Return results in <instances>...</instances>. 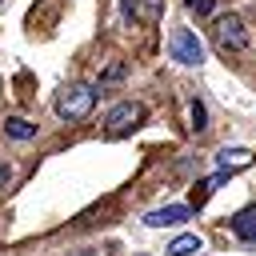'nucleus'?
Here are the masks:
<instances>
[{
	"mask_svg": "<svg viewBox=\"0 0 256 256\" xmlns=\"http://www.w3.org/2000/svg\"><path fill=\"white\" fill-rule=\"evenodd\" d=\"M120 76H124V64H112V68H108L100 80H120Z\"/></svg>",
	"mask_w": 256,
	"mask_h": 256,
	"instance_id": "obj_13",
	"label": "nucleus"
},
{
	"mask_svg": "<svg viewBox=\"0 0 256 256\" xmlns=\"http://www.w3.org/2000/svg\"><path fill=\"white\" fill-rule=\"evenodd\" d=\"M144 116H148V108L140 104V100H120L108 116H104V136H128V132H136L140 124H144Z\"/></svg>",
	"mask_w": 256,
	"mask_h": 256,
	"instance_id": "obj_2",
	"label": "nucleus"
},
{
	"mask_svg": "<svg viewBox=\"0 0 256 256\" xmlns=\"http://www.w3.org/2000/svg\"><path fill=\"white\" fill-rule=\"evenodd\" d=\"M0 180H8V168H0Z\"/></svg>",
	"mask_w": 256,
	"mask_h": 256,
	"instance_id": "obj_15",
	"label": "nucleus"
},
{
	"mask_svg": "<svg viewBox=\"0 0 256 256\" xmlns=\"http://www.w3.org/2000/svg\"><path fill=\"white\" fill-rule=\"evenodd\" d=\"M184 8H188L192 16H212V8H216V0H184Z\"/></svg>",
	"mask_w": 256,
	"mask_h": 256,
	"instance_id": "obj_12",
	"label": "nucleus"
},
{
	"mask_svg": "<svg viewBox=\"0 0 256 256\" xmlns=\"http://www.w3.org/2000/svg\"><path fill=\"white\" fill-rule=\"evenodd\" d=\"M96 108V88L92 84H68L60 96H56V116L60 120H84L88 112Z\"/></svg>",
	"mask_w": 256,
	"mask_h": 256,
	"instance_id": "obj_1",
	"label": "nucleus"
},
{
	"mask_svg": "<svg viewBox=\"0 0 256 256\" xmlns=\"http://www.w3.org/2000/svg\"><path fill=\"white\" fill-rule=\"evenodd\" d=\"M184 220H192V204H164V208H152L144 216L148 228H176Z\"/></svg>",
	"mask_w": 256,
	"mask_h": 256,
	"instance_id": "obj_5",
	"label": "nucleus"
},
{
	"mask_svg": "<svg viewBox=\"0 0 256 256\" xmlns=\"http://www.w3.org/2000/svg\"><path fill=\"white\" fill-rule=\"evenodd\" d=\"M204 244H200V236L196 232H184V236H176L168 248H164V256H192V252H200Z\"/></svg>",
	"mask_w": 256,
	"mask_h": 256,
	"instance_id": "obj_8",
	"label": "nucleus"
},
{
	"mask_svg": "<svg viewBox=\"0 0 256 256\" xmlns=\"http://www.w3.org/2000/svg\"><path fill=\"white\" fill-rule=\"evenodd\" d=\"M228 228H232V236H236V240H244V244H256V208H244V212H236V216L228 220Z\"/></svg>",
	"mask_w": 256,
	"mask_h": 256,
	"instance_id": "obj_6",
	"label": "nucleus"
},
{
	"mask_svg": "<svg viewBox=\"0 0 256 256\" xmlns=\"http://www.w3.org/2000/svg\"><path fill=\"white\" fill-rule=\"evenodd\" d=\"M124 12L136 20H160V0H124Z\"/></svg>",
	"mask_w": 256,
	"mask_h": 256,
	"instance_id": "obj_9",
	"label": "nucleus"
},
{
	"mask_svg": "<svg viewBox=\"0 0 256 256\" xmlns=\"http://www.w3.org/2000/svg\"><path fill=\"white\" fill-rule=\"evenodd\" d=\"M68 256H100V252H92V248H80V252H68Z\"/></svg>",
	"mask_w": 256,
	"mask_h": 256,
	"instance_id": "obj_14",
	"label": "nucleus"
},
{
	"mask_svg": "<svg viewBox=\"0 0 256 256\" xmlns=\"http://www.w3.org/2000/svg\"><path fill=\"white\" fill-rule=\"evenodd\" d=\"M168 52H172L176 64H204V44H200V36L192 28H172Z\"/></svg>",
	"mask_w": 256,
	"mask_h": 256,
	"instance_id": "obj_4",
	"label": "nucleus"
},
{
	"mask_svg": "<svg viewBox=\"0 0 256 256\" xmlns=\"http://www.w3.org/2000/svg\"><path fill=\"white\" fill-rule=\"evenodd\" d=\"M4 132H8L12 140H32V136H36V124H28L24 116H8V120H4Z\"/></svg>",
	"mask_w": 256,
	"mask_h": 256,
	"instance_id": "obj_10",
	"label": "nucleus"
},
{
	"mask_svg": "<svg viewBox=\"0 0 256 256\" xmlns=\"http://www.w3.org/2000/svg\"><path fill=\"white\" fill-rule=\"evenodd\" d=\"M212 40H216V48L220 52H244L248 48V28H244V20L240 16H216V24H212Z\"/></svg>",
	"mask_w": 256,
	"mask_h": 256,
	"instance_id": "obj_3",
	"label": "nucleus"
},
{
	"mask_svg": "<svg viewBox=\"0 0 256 256\" xmlns=\"http://www.w3.org/2000/svg\"><path fill=\"white\" fill-rule=\"evenodd\" d=\"M188 112H192V128H196V132H204V128H208V112H204V104H200V100H192V108H188Z\"/></svg>",
	"mask_w": 256,
	"mask_h": 256,
	"instance_id": "obj_11",
	"label": "nucleus"
},
{
	"mask_svg": "<svg viewBox=\"0 0 256 256\" xmlns=\"http://www.w3.org/2000/svg\"><path fill=\"white\" fill-rule=\"evenodd\" d=\"M248 164H252V152L248 148H220L216 152V168H224V172H240Z\"/></svg>",
	"mask_w": 256,
	"mask_h": 256,
	"instance_id": "obj_7",
	"label": "nucleus"
}]
</instances>
